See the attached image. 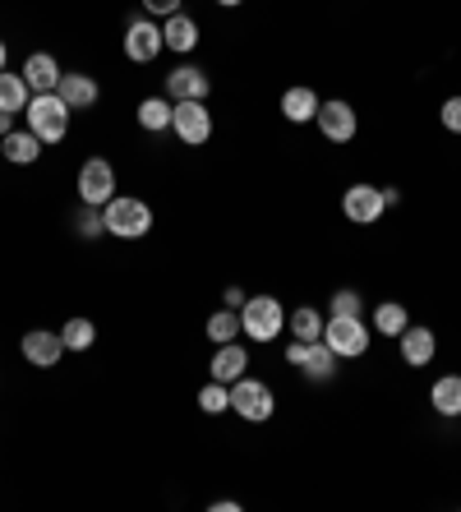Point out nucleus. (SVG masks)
I'll use <instances>...</instances> for the list:
<instances>
[{
	"label": "nucleus",
	"mask_w": 461,
	"mask_h": 512,
	"mask_svg": "<svg viewBox=\"0 0 461 512\" xmlns=\"http://www.w3.org/2000/svg\"><path fill=\"white\" fill-rule=\"evenodd\" d=\"M143 10H148V14H162V19H166V14L180 10V0H143Z\"/></svg>",
	"instance_id": "obj_32"
},
{
	"label": "nucleus",
	"mask_w": 461,
	"mask_h": 512,
	"mask_svg": "<svg viewBox=\"0 0 461 512\" xmlns=\"http://www.w3.org/2000/svg\"><path fill=\"white\" fill-rule=\"evenodd\" d=\"M139 125L148 134H162L171 125V97H143L139 102Z\"/></svg>",
	"instance_id": "obj_25"
},
{
	"label": "nucleus",
	"mask_w": 461,
	"mask_h": 512,
	"mask_svg": "<svg viewBox=\"0 0 461 512\" xmlns=\"http://www.w3.org/2000/svg\"><path fill=\"white\" fill-rule=\"evenodd\" d=\"M245 370H249V351L240 342H222L217 346V356H213V379L217 383H226V388H231V383L236 379H245Z\"/></svg>",
	"instance_id": "obj_16"
},
{
	"label": "nucleus",
	"mask_w": 461,
	"mask_h": 512,
	"mask_svg": "<svg viewBox=\"0 0 461 512\" xmlns=\"http://www.w3.org/2000/svg\"><path fill=\"white\" fill-rule=\"evenodd\" d=\"M429 406H434L438 416H461V374H443L429 388Z\"/></svg>",
	"instance_id": "obj_21"
},
{
	"label": "nucleus",
	"mask_w": 461,
	"mask_h": 512,
	"mask_svg": "<svg viewBox=\"0 0 461 512\" xmlns=\"http://www.w3.org/2000/svg\"><path fill=\"white\" fill-rule=\"evenodd\" d=\"M397 342H402V360L406 365H415V370H420V365H429V360H434V351H438V342H434V333H429V328H420V323H406V333L397 337Z\"/></svg>",
	"instance_id": "obj_19"
},
{
	"label": "nucleus",
	"mask_w": 461,
	"mask_h": 512,
	"mask_svg": "<svg viewBox=\"0 0 461 512\" xmlns=\"http://www.w3.org/2000/svg\"><path fill=\"white\" fill-rule=\"evenodd\" d=\"M171 130L180 134L185 148L208 143L213 139V111H208V102H171Z\"/></svg>",
	"instance_id": "obj_5"
},
{
	"label": "nucleus",
	"mask_w": 461,
	"mask_h": 512,
	"mask_svg": "<svg viewBox=\"0 0 461 512\" xmlns=\"http://www.w3.org/2000/svg\"><path fill=\"white\" fill-rule=\"evenodd\" d=\"M217 5H231V10H236V5H240V0H217Z\"/></svg>",
	"instance_id": "obj_36"
},
{
	"label": "nucleus",
	"mask_w": 461,
	"mask_h": 512,
	"mask_svg": "<svg viewBox=\"0 0 461 512\" xmlns=\"http://www.w3.org/2000/svg\"><path fill=\"white\" fill-rule=\"evenodd\" d=\"M102 222H107V236L139 240L153 231V208L143 199H130V194H116V199L102 208Z\"/></svg>",
	"instance_id": "obj_1"
},
{
	"label": "nucleus",
	"mask_w": 461,
	"mask_h": 512,
	"mask_svg": "<svg viewBox=\"0 0 461 512\" xmlns=\"http://www.w3.org/2000/svg\"><path fill=\"white\" fill-rule=\"evenodd\" d=\"M240 328H245V337H254V342H272L277 333H286V310L277 296H249L245 305H240Z\"/></svg>",
	"instance_id": "obj_3"
},
{
	"label": "nucleus",
	"mask_w": 461,
	"mask_h": 512,
	"mask_svg": "<svg viewBox=\"0 0 461 512\" xmlns=\"http://www.w3.org/2000/svg\"><path fill=\"white\" fill-rule=\"evenodd\" d=\"M162 42H166L171 51H180V56H185V51L199 47V24H194V19H190L185 10L166 14V24H162Z\"/></svg>",
	"instance_id": "obj_17"
},
{
	"label": "nucleus",
	"mask_w": 461,
	"mask_h": 512,
	"mask_svg": "<svg viewBox=\"0 0 461 512\" xmlns=\"http://www.w3.org/2000/svg\"><path fill=\"white\" fill-rule=\"evenodd\" d=\"M282 116L291 125H305V120L319 116V93L314 88H286L282 93Z\"/></svg>",
	"instance_id": "obj_20"
},
{
	"label": "nucleus",
	"mask_w": 461,
	"mask_h": 512,
	"mask_svg": "<svg viewBox=\"0 0 461 512\" xmlns=\"http://www.w3.org/2000/svg\"><path fill=\"white\" fill-rule=\"evenodd\" d=\"M56 93H60V102H65L70 111H88L97 97H102V88H97L93 74H60Z\"/></svg>",
	"instance_id": "obj_14"
},
{
	"label": "nucleus",
	"mask_w": 461,
	"mask_h": 512,
	"mask_svg": "<svg viewBox=\"0 0 461 512\" xmlns=\"http://www.w3.org/2000/svg\"><path fill=\"white\" fill-rule=\"evenodd\" d=\"M24 360L28 365H37V370H56V360L65 356V342H60V333H47V328H33V333H24Z\"/></svg>",
	"instance_id": "obj_12"
},
{
	"label": "nucleus",
	"mask_w": 461,
	"mask_h": 512,
	"mask_svg": "<svg viewBox=\"0 0 461 512\" xmlns=\"http://www.w3.org/2000/svg\"><path fill=\"white\" fill-rule=\"evenodd\" d=\"M5 60H10V51H5V42H0V70H5Z\"/></svg>",
	"instance_id": "obj_35"
},
{
	"label": "nucleus",
	"mask_w": 461,
	"mask_h": 512,
	"mask_svg": "<svg viewBox=\"0 0 461 512\" xmlns=\"http://www.w3.org/2000/svg\"><path fill=\"white\" fill-rule=\"evenodd\" d=\"M231 411H236L240 420H254V425H259V420H268L272 411H277V402H272V388L263 379H236L231 383Z\"/></svg>",
	"instance_id": "obj_6"
},
{
	"label": "nucleus",
	"mask_w": 461,
	"mask_h": 512,
	"mask_svg": "<svg viewBox=\"0 0 461 512\" xmlns=\"http://www.w3.org/2000/svg\"><path fill=\"white\" fill-rule=\"evenodd\" d=\"M60 342H65V351H88V346L97 342L93 319H70L65 328H60Z\"/></svg>",
	"instance_id": "obj_26"
},
{
	"label": "nucleus",
	"mask_w": 461,
	"mask_h": 512,
	"mask_svg": "<svg viewBox=\"0 0 461 512\" xmlns=\"http://www.w3.org/2000/svg\"><path fill=\"white\" fill-rule=\"evenodd\" d=\"M286 360L296 365V370H305L314 383H328L332 374H337V351H332L328 342H291L286 346Z\"/></svg>",
	"instance_id": "obj_8"
},
{
	"label": "nucleus",
	"mask_w": 461,
	"mask_h": 512,
	"mask_svg": "<svg viewBox=\"0 0 461 512\" xmlns=\"http://www.w3.org/2000/svg\"><path fill=\"white\" fill-rule=\"evenodd\" d=\"M332 314H355V319H360V314H365V300L355 296V291H337V296H332Z\"/></svg>",
	"instance_id": "obj_30"
},
{
	"label": "nucleus",
	"mask_w": 461,
	"mask_h": 512,
	"mask_svg": "<svg viewBox=\"0 0 461 512\" xmlns=\"http://www.w3.org/2000/svg\"><path fill=\"white\" fill-rule=\"evenodd\" d=\"M208 74L194 70V65H180V70L166 74V97L171 102H208Z\"/></svg>",
	"instance_id": "obj_13"
},
{
	"label": "nucleus",
	"mask_w": 461,
	"mask_h": 512,
	"mask_svg": "<svg viewBox=\"0 0 461 512\" xmlns=\"http://www.w3.org/2000/svg\"><path fill=\"white\" fill-rule=\"evenodd\" d=\"M79 199L88 208H107L116 199V171H111L107 157H88L79 167Z\"/></svg>",
	"instance_id": "obj_7"
},
{
	"label": "nucleus",
	"mask_w": 461,
	"mask_h": 512,
	"mask_svg": "<svg viewBox=\"0 0 461 512\" xmlns=\"http://www.w3.org/2000/svg\"><path fill=\"white\" fill-rule=\"evenodd\" d=\"M369 323H374V333H379V337H402V333H406V323H411V314H406V305L388 300V305H374Z\"/></svg>",
	"instance_id": "obj_23"
},
{
	"label": "nucleus",
	"mask_w": 461,
	"mask_h": 512,
	"mask_svg": "<svg viewBox=\"0 0 461 512\" xmlns=\"http://www.w3.org/2000/svg\"><path fill=\"white\" fill-rule=\"evenodd\" d=\"M79 231L88 240L93 236H107V222H102V213H97V208H88V203H83V213H79Z\"/></svg>",
	"instance_id": "obj_29"
},
{
	"label": "nucleus",
	"mask_w": 461,
	"mask_h": 512,
	"mask_svg": "<svg viewBox=\"0 0 461 512\" xmlns=\"http://www.w3.org/2000/svg\"><path fill=\"white\" fill-rule=\"evenodd\" d=\"M10 130H14V116H10V111H0V139H5Z\"/></svg>",
	"instance_id": "obj_34"
},
{
	"label": "nucleus",
	"mask_w": 461,
	"mask_h": 512,
	"mask_svg": "<svg viewBox=\"0 0 461 512\" xmlns=\"http://www.w3.org/2000/svg\"><path fill=\"white\" fill-rule=\"evenodd\" d=\"M286 333L296 337V342H319L323 337V314L309 310V305H300V310L286 314Z\"/></svg>",
	"instance_id": "obj_24"
},
{
	"label": "nucleus",
	"mask_w": 461,
	"mask_h": 512,
	"mask_svg": "<svg viewBox=\"0 0 461 512\" xmlns=\"http://www.w3.org/2000/svg\"><path fill=\"white\" fill-rule=\"evenodd\" d=\"M24 116H28V130H33L42 143H60L65 134H70L74 111L60 102V93H33V102H28Z\"/></svg>",
	"instance_id": "obj_2"
},
{
	"label": "nucleus",
	"mask_w": 461,
	"mask_h": 512,
	"mask_svg": "<svg viewBox=\"0 0 461 512\" xmlns=\"http://www.w3.org/2000/svg\"><path fill=\"white\" fill-rule=\"evenodd\" d=\"M383 208H388V203H383L379 185H351V190L342 194V213L351 217L355 227H374L383 217Z\"/></svg>",
	"instance_id": "obj_9"
},
{
	"label": "nucleus",
	"mask_w": 461,
	"mask_h": 512,
	"mask_svg": "<svg viewBox=\"0 0 461 512\" xmlns=\"http://www.w3.org/2000/svg\"><path fill=\"white\" fill-rule=\"evenodd\" d=\"M24 84L33 88V93H56V84H60V65H56V56H47V51H37V56H28L24 60Z\"/></svg>",
	"instance_id": "obj_15"
},
{
	"label": "nucleus",
	"mask_w": 461,
	"mask_h": 512,
	"mask_svg": "<svg viewBox=\"0 0 461 512\" xmlns=\"http://www.w3.org/2000/svg\"><path fill=\"white\" fill-rule=\"evenodd\" d=\"M162 28L153 24V19H134L130 28H125V56L134 60V65H148V60H157V51H162Z\"/></svg>",
	"instance_id": "obj_10"
},
{
	"label": "nucleus",
	"mask_w": 461,
	"mask_h": 512,
	"mask_svg": "<svg viewBox=\"0 0 461 512\" xmlns=\"http://www.w3.org/2000/svg\"><path fill=\"white\" fill-rule=\"evenodd\" d=\"M199 411L203 416H222V411H231V388L226 383H203L199 388Z\"/></svg>",
	"instance_id": "obj_28"
},
{
	"label": "nucleus",
	"mask_w": 461,
	"mask_h": 512,
	"mask_svg": "<svg viewBox=\"0 0 461 512\" xmlns=\"http://www.w3.org/2000/svg\"><path fill=\"white\" fill-rule=\"evenodd\" d=\"M240 333H245V328H240V310H217L213 319H208V337H213L217 346H222V342H236Z\"/></svg>",
	"instance_id": "obj_27"
},
{
	"label": "nucleus",
	"mask_w": 461,
	"mask_h": 512,
	"mask_svg": "<svg viewBox=\"0 0 461 512\" xmlns=\"http://www.w3.org/2000/svg\"><path fill=\"white\" fill-rule=\"evenodd\" d=\"M438 116H443V130L461 134V97H448V102H443V111H438Z\"/></svg>",
	"instance_id": "obj_31"
},
{
	"label": "nucleus",
	"mask_w": 461,
	"mask_h": 512,
	"mask_svg": "<svg viewBox=\"0 0 461 512\" xmlns=\"http://www.w3.org/2000/svg\"><path fill=\"white\" fill-rule=\"evenodd\" d=\"M369 328L365 319H355V314H332V319H323V342L337 351V360H360L369 351Z\"/></svg>",
	"instance_id": "obj_4"
},
{
	"label": "nucleus",
	"mask_w": 461,
	"mask_h": 512,
	"mask_svg": "<svg viewBox=\"0 0 461 512\" xmlns=\"http://www.w3.org/2000/svg\"><path fill=\"white\" fill-rule=\"evenodd\" d=\"M0 157H10L14 167H33L37 157H42V139L33 130H10L0 139Z\"/></svg>",
	"instance_id": "obj_18"
},
{
	"label": "nucleus",
	"mask_w": 461,
	"mask_h": 512,
	"mask_svg": "<svg viewBox=\"0 0 461 512\" xmlns=\"http://www.w3.org/2000/svg\"><path fill=\"white\" fill-rule=\"evenodd\" d=\"M245 291H240V286H226V310H240V305H245Z\"/></svg>",
	"instance_id": "obj_33"
},
{
	"label": "nucleus",
	"mask_w": 461,
	"mask_h": 512,
	"mask_svg": "<svg viewBox=\"0 0 461 512\" xmlns=\"http://www.w3.org/2000/svg\"><path fill=\"white\" fill-rule=\"evenodd\" d=\"M319 130L328 143H351L355 139V107L351 102H319Z\"/></svg>",
	"instance_id": "obj_11"
},
{
	"label": "nucleus",
	"mask_w": 461,
	"mask_h": 512,
	"mask_svg": "<svg viewBox=\"0 0 461 512\" xmlns=\"http://www.w3.org/2000/svg\"><path fill=\"white\" fill-rule=\"evenodd\" d=\"M28 102H33V88L24 84V74H5V70H0V111L19 116V111H28Z\"/></svg>",
	"instance_id": "obj_22"
}]
</instances>
